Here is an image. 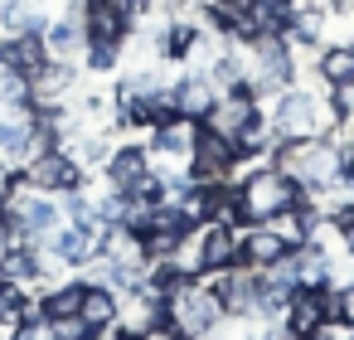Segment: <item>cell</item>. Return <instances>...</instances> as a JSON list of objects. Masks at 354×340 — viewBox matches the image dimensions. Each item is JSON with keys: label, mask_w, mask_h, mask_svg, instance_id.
Here are the masks:
<instances>
[{"label": "cell", "mask_w": 354, "mask_h": 340, "mask_svg": "<svg viewBox=\"0 0 354 340\" xmlns=\"http://www.w3.org/2000/svg\"><path fill=\"white\" fill-rule=\"evenodd\" d=\"M267 165H277L286 180H296L310 199H320L325 190L344 185V175H339V151H335V141H330V136H296V141H277V146H272V156H267Z\"/></svg>", "instance_id": "cell-1"}, {"label": "cell", "mask_w": 354, "mask_h": 340, "mask_svg": "<svg viewBox=\"0 0 354 340\" xmlns=\"http://www.w3.org/2000/svg\"><path fill=\"white\" fill-rule=\"evenodd\" d=\"M296 78V49L286 44V35H252L243 44V88L257 102H272L277 93H286Z\"/></svg>", "instance_id": "cell-2"}, {"label": "cell", "mask_w": 354, "mask_h": 340, "mask_svg": "<svg viewBox=\"0 0 354 340\" xmlns=\"http://www.w3.org/2000/svg\"><path fill=\"white\" fill-rule=\"evenodd\" d=\"M233 195H238V214H243V224H267V219H277L281 209H291V204H301L306 199V190L296 185V180H286L277 165H252L248 175H238V185H233Z\"/></svg>", "instance_id": "cell-3"}, {"label": "cell", "mask_w": 354, "mask_h": 340, "mask_svg": "<svg viewBox=\"0 0 354 340\" xmlns=\"http://www.w3.org/2000/svg\"><path fill=\"white\" fill-rule=\"evenodd\" d=\"M223 321V301L214 292V282L199 272V277H185L170 296H165V325L185 340H204L214 325Z\"/></svg>", "instance_id": "cell-4"}, {"label": "cell", "mask_w": 354, "mask_h": 340, "mask_svg": "<svg viewBox=\"0 0 354 340\" xmlns=\"http://www.w3.org/2000/svg\"><path fill=\"white\" fill-rule=\"evenodd\" d=\"M267 117H272L277 141H296V136H325V132H335L330 102L320 107L315 93H306V88H286V93H277Z\"/></svg>", "instance_id": "cell-5"}, {"label": "cell", "mask_w": 354, "mask_h": 340, "mask_svg": "<svg viewBox=\"0 0 354 340\" xmlns=\"http://www.w3.org/2000/svg\"><path fill=\"white\" fill-rule=\"evenodd\" d=\"M238 175H243L238 146L223 141V136H214V132H204L199 146H194L189 161H185V180H189V185H238Z\"/></svg>", "instance_id": "cell-6"}, {"label": "cell", "mask_w": 354, "mask_h": 340, "mask_svg": "<svg viewBox=\"0 0 354 340\" xmlns=\"http://www.w3.org/2000/svg\"><path fill=\"white\" fill-rule=\"evenodd\" d=\"M262 117H267L262 102H257L248 88H233V93H218V98H214V107L204 112V132H214V136H223V141L238 146Z\"/></svg>", "instance_id": "cell-7"}, {"label": "cell", "mask_w": 354, "mask_h": 340, "mask_svg": "<svg viewBox=\"0 0 354 340\" xmlns=\"http://www.w3.org/2000/svg\"><path fill=\"white\" fill-rule=\"evenodd\" d=\"M20 170H25V180H30L39 195H68V190H83V165L73 161L68 146L39 151V156H30Z\"/></svg>", "instance_id": "cell-8"}, {"label": "cell", "mask_w": 354, "mask_h": 340, "mask_svg": "<svg viewBox=\"0 0 354 340\" xmlns=\"http://www.w3.org/2000/svg\"><path fill=\"white\" fill-rule=\"evenodd\" d=\"M281 321L306 340L315 335L325 321H335V287H291L286 306H281Z\"/></svg>", "instance_id": "cell-9"}, {"label": "cell", "mask_w": 354, "mask_h": 340, "mask_svg": "<svg viewBox=\"0 0 354 340\" xmlns=\"http://www.w3.org/2000/svg\"><path fill=\"white\" fill-rule=\"evenodd\" d=\"M199 136H204V122L175 112V117H165L160 127H151V146H146V151H151V161H170V165L185 170V161H189V151L199 146Z\"/></svg>", "instance_id": "cell-10"}, {"label": "cell", "mask_w": 354, "mask_h": 340, "mask_svg": "<svg viewBox=\"0 0 354 340\" xmlns=\"http://www.w3.org/2000/svg\"><path fill=\"white\" fill-rule=\"evenodd\" d=\"M83 30H88V44H122L131 39V15L122 10V0H88L83 6Z\"/></svg>", "instance_id": "cell-11"}, {"label": "cell", "mask_w": 354, "mask_h": 340, "mask_svg": "<svg viewBox=\"0 0 354 340\" xmlns=\"http://www.w3.org/2000/svg\"><path fill=\"white\" fill-rule=\"evenodd\" d=\"M102 175H107V190L127 195V190H136V185L151 175V151H146L141 141H122V146H112V156L102 161Z\"/></svg>", "instance_id": "cell-12"}, {"label": "cell", "mask_w": 354, "mask_h": 340, "mask_svg": "<svg viewBox=\"0 0 354 340\" xmlns=\"http://www.w3.org/2000/svg\"><path fill=\"white\" fill-rule=\"evenodd\" d=\"M286 258V238L272 224H238V262L248 267H272Z\"/></svg>", "instance_id": "cell-13"}, {"label": "cell", "mask_w": 354, "mask_h": 340, "mask_svg": "<svg viewBox=\"0 0 354 340\" xmlns=\"http://www.w3.org/2000/svg\"><path fill=\"white\" fill-rule=\"evenodd\" d=\"M49 64V49H44V35H6L0 39V73H20L30 78L35 69Z\"/></svg>", "instance_id": "cell-14"}, {"label": "cell", "mask_w": 354, "mask_h": 340, "mask_svg": "<svg viewBox=\"0 0 354 340\" xmlns=\"http://www.w3.org/2000/svg\"><path fill=\"white\" fill-rule=\"evenodd\" d=\"M44 49H49V59H59V64H83V54H88V30H83V20L54 15L49 30H44Z\"/></svg>", "instance_id": "cell-15"}, {"label": "cell", "mask_w": 354, "mask_h": 340, "mask_svg": "<svg viewBox=\"0 0 354 340\" xmlns=\"http://www.w3.org/2000/svg\"><path fill=\"white\" fill-rule=\"evenodd\" d=\"M199 258H204V272H223L238 262V229L233 224H199Z\"/></svg>", "instance_id": "cell-16"}, {"label": "cell", "mask_w": 354, "mask_h": 340, "mask_svg": "<svg viewBox=\"0 0 354 340\" xmlns=\"http://www.w3.org/2000/svg\"><path fill=\"white\" fill-rule=\"evenodd\" d=\"M25 83H30V102H64V98L73 93V83H78V64H59V59H49V64L35 69Z\"/></svg>", "instance_id": "cell-17"}, {"label": "cell", "mask_w": 354, "mask_h": 340, "mask_svg": "<svg viewBox=\"0 0 354 340\" xmlns=\"http://www.w3.org/2000/svg\"><path fill=\"white\" fill-rule=\"evenodd\" d=\"M214 83L204 78V73H180L175 83H170V102H175V112H185V117H194V122H204V112L214 107Z\"/></svg>", "instance_id": "cell-18"}, {"label": "cell", "mask_w": 354, "mask_h": 340, "mask_svg": "<svg viewBox=\"0 0 354 340\" xmlns=\"http://www.w3.org/2000/svg\"><path fill=\"white\" fill-rule=\"evenodd\" d=\"M49 253H54L64 267H78V262H88V258L97 253V238H93L83 224H68V219H64V224L54 229V238H49Z\"/></svg>", "instance_id": "cell-19"}, {"label": "cell", "mask_w": 354, "mask_h": 340, "mask_svg": "<svg viewBox=\"0 0 354 340\" xmlns=\"http://www.w3.org/2000/svg\"><path fill=\"white\" fill-rule=\"evenodd\" d=\"M315 73H320L325 93L330 88H349L354 83V49H349V39L344 44H320L315 49Z\"/></svg>", "instance_id": "cell-20"}, {"label": "cell", "mask_w": 354, "mask_h": 340, "mask_svg": "<svg viewBox=\"0 0 354 340\" xmlns=\"http://www.w3.org/2000/svg\"><path fill=\"white\" fill-rule=\"evenodd\" d=\"M78 306H83V282H78V277H64V282H54L49 292H39L44 321H73Z\"/></svg>", "instance_id": "cell-21"}, {"label": "cell", "mask_w": 354, "mask_h": 340, "mask_svg": "<svg viewBox=\"0 0 354 340\" xmlns=\"http://www.w3.org/2000/svg\"><path fill=\"white\" fill-rule=\"evenodd\" d=\"M78 321H83L88 330H107V325H117V292H112V287H88V282H83Z\"/></svg>", "instance_id": "cell-22"}, {"label": "cell", "mask_w": 354, "mask_h": 340, "mask_svg": "<svg viewBox=\"0 0 354 340\" xmlns=\"http://www.w3.org/2000/svg\"><path fill=\"white\" fill-rule=\"evenodd\" d=\"M122 44H88V54H83V64L93 69V73H117V64H122Z\"/></svg>", "instance_id": "cell-23"}, {"label": "cell", "mask_w": 354, "mask_h": 340, "mask_svg": "<svg viewBox=\"0 0 354 340\" xmlns=\"http://www.w3.org/2000/svg\"><path fill=\"white\" fill-rule=\"evenodd\" d=\"M335 321H344V325L354 330V282L335 287Z\"/></svg>", "instance_id": "cell-24"}, {"label": "cell", "mask_w": 354, "mask_h": 340, "mask_svg": "<svg viewBox=\"0 0 354 340\" xmlns=\"http://www.w3.org/2000/svg\"><path fill=\"white\" fill-rule=\"evenodd\" d=\"M15 340H54V325H49V321H25V325L15 330Z\"/></svg>", "instance_id": "cell-25"}, {"label": "cell", "mask_w": 354, "mask_h": 340, "mask_svg": "<svg viewBox=\"0 0 354 340\" xmlns=\"http://www.w3.org/2000/svg\"><path fill=\"white\" fill-rule=\"evenodd\" d=\"M349 335H354V330H349L344 321H325V325H320L315 335H306V340H349Z\"/></svg>", "instance_id": "cell-26"}, {"label": "cell", "mask_w": 354, "mask_h": 340, "mask_svg": "<svg viewBox=\"0 0 354 340\" xmlns=\"http://www.w3.org/2000/svg\"><path fill=\"white\" fill-rule=\"evenodd\" d=\"M257 340H301V335H296L286 321H267V325L257 330Z\"/></svg>", "instance_id": "cell-27"}, {"label": "cell", "mask_w": 354, "mask_h": 340, "mask_svg": "<svg viewBox=\"0 0 354 340\" xmlns=\"http://www.w3.org/2000/svg\"><path fill=\"white\" fill-rule=\"evenodd\" d=\"M15 243H20V238H15V229H10V219H6V214H0V258H6V253H10Z\"/></svg>", "instance_id": "cell-28"}, {"label": "cell", "mask_w": 354, "mask_h": 340, "mask_svg": "<svg viewBox=\"0 0 354 340\" xmlns=\"http://www.w3.org/2000/svg\"><path fill=\"white\" fill-rule=\"evenodd\" d=\"M136 340H185V335H175L170 325H151V330H141Z\"/></svg>", "instance_id": "cell-29"}, {"label": "cell", "mask_w": 354, "mask_h": 340, "mask_svg": "<svg viewBox=\"0 0 354 340\" xmlns=\"http://www.w3.org/2000/svg\"><path fill=\"white\" fill-rule=\"evenodd\" d=\"M6 282H10V277H6V272H0V292H6Z\"/></svg>", "instance_id": "cell-30"}, {"label": "cell", "mask_w": 354, "mask_h": 340, "mask_svg": "<svg viewBox=\"0 0 354 340\" xmlns=\"http://www.w3.org/2000/svg\"><path fill=\"white\" fill-rule=\"evenodd\" d=\"M349 49H354V35H349Z\"/></svg>", "instance_id": "cell-31"}, {"label": "cell", "mask_w": 354, "mask_h": 340, "mask_svg": "<svg viewBox=\"0 0 354 340\" xmlns=\"http://www.w3.org/2000/svg\"><path fill=\"white\" fill-rule=\"evenodd\" d=\"M349 340H354V335H349Z\"/></svg>", "instance_id": "cell-32"}]
</instances>
